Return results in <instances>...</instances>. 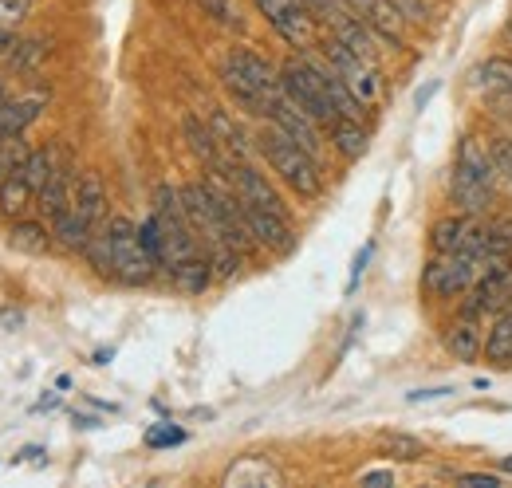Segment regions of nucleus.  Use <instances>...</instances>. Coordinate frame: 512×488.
<instances>
[{"instance_id":"a211bd4d","label":"nucleus","mask_w":512,"mask_h":488,"mask_svg":"<svg viewBox=\"0 0 512 488\" xmlns=\"http://www.w3.org/2000/svg\"><path fill=\"white\" fill-rule=\"evenodd\" d=\"M331 146H335V154H339V158L359 162V158L367 154V146H371V138H367V130H363V119H335L331 122Z\"/></svg>"},{"instance_id":"dca6fc26","label":"nucleus","mask_w":512,"mask_h":488,"mask_svg":"<svg viewBox=\"0 0 512 488\" xmlns=\"http://www.w3.org/2000/svg\"><path fill=\"white\" fill-rule=\"evenodd\" d=\"M44 103H48V95H24V99H8V103L0 107V146H4V142H12V138H20V134H24L32 122L40 119Z\"/></svg>"},{"instance_id":"393cba45","label":"nucleus","mask_w":512,"mask_h":488,"mask_svg":"<svg viewBox=\"0 0 512 488\" xmlns=\"http://www.w3.org/2000/svg\"><path fill=\"white\" fill-rule=\"evenodd\" d=\"M24 158H28V150L20 146V138H12V142H4V146H0V185L20 170V162H24Z\"/></svg>"},{"instance_id":"6ab92c4d","label":"nucleus","mask_w":512,"mask_h":488,"mask_svg":"<svg viewBox=\"0 0 512 488\" xmlns=\"http://www.w3.org/2000/svg\"><path fill=\"white\" fill-rule=\"evenodd\" d=\"M20 166H24V162H20ZM36 197H40V193H36L32 182L24 178V170H16L8 182L0 185V209H4L8 217H16V221L36 205Z\"/></svg>"},{"instance_id":"b1692460","label":"nucleus","mask_w":512,"mask_h":488,"mask_svg":"<svg viewBox=\"0 0 512 488\" xmlns=\"http://www.w3.org/2000/svg\"><path fill=\"white\" fill-rule=\"evenodd\" d=\"M32 12V0H0V32H16Z\"/></svg>"},{"instance_id":"aec40b11","label":"nucleus","mask_w":512,"mask_h":488,"mask_svg":"<svg viewBox=\"0 0 512 488\" xmlns=\"http://www.w3.org/2000/svg\"><path fill=\"white\" fill-rule=\"evenodd\" d=\"M221 481H225V485H280L284 477H280L268 461H260V457H241L237 465L225 469Z\"/></svg>"},{"instance_id":"7c9ffc66","label":"nucleus","mask_w":512,"mask_h":488,"mask_svg":"<svg viewBox=\"0 0 512 488\" xmlns=\"http://www.w3.org/2000/svg\"><path fill=\"white\" fill-rule=\"evenodd\" d=\"M501 473H512V457H501Z\"/></svg>"},{"instance_id":"7ed1b4c3","label":"nucleus","mask_w":512,"mask_h":488,"mask_svg":"<svg viewBox=\"0 0 512 488\" xmlns=\"http://www.w3.org/2000/svg\"><path fill=\"white\" fill-rule=\"evenodd\" d=\"M497 166H493V150L481 138H461L457 146V162H453V178H449V197L461 213L469 217H485L493 197H497Z\"/></svg>"},{"instance_id":"f3484780","label":"nucleus","mask_w":512,"mask_h":488,"mask_svg":"<svg viewBox=\"0 0 512 488\" xmlns=\"http://www.w3.org/2000/svg\"><path fill=\"white\" fill-rule=\"evenodd\" d=\"M481 355H485V363L493 366V370H512V307L493 319Z\"/></svg>"},{"instance_id":"423d86ee","label":"nucleus","mask_w":512,"mask_h":488,"mask_svg":"<svg viewBox=\"0 0 512 488\" xmlns=\"http://www.w3.org/2000/svg\"><path fill=\"white\" fill-rule=\"evenodd\" d=\"M221 83L229 87V95H233L241 107H249L256 115H264L268 99L284 91V87H280V71L264 60V56L249 52V48H233V52L225 56V63H221Z\"/></svg>"},{"instance_id":"cd10ccee","label":"nucleus","mask_w":512,"mask_h":488,"mask_svg":"<svg viewBox=\"0 0 512 488\" xmlns=\"http://www.w3.org/2000/svg\"><path fill=\"white\" fill-rule=\"evenodd\" d=\"M363 485H394V473L375 469V473H363Z\"/></svg>"},{"instance_id":"2f4dec72","label":"nucleus","mask_w":512,"mask_h":488,"mask_svg":"<svg viewBox=\"0 0 512 488\" xmlns=\"http://www.w3.org/2000/svg\"><path fill=\"white\" fill-rule=\"evenodd\" d=\"M4 103H8V91H4V83H0V107H4Z\"/></svg>"},{"instance_id":"4468645a","label":"nucleus","mask_w":512,"mask_h":488,"mask_svg":"<svg viewBox=\"0 0 512 488\" xmlns=\"http://www.w3.org/2000/svg\"><path fill=\"white\" fill-rule=\"evenodd\" d=\"M75 170L67 166V162H56V170H52V178L44 182L40 189V197H36V209H40V217L44 221H56L60 213H64L67 205H71V193H75Z\"/></svg>"},{"instance_id":"c85d7f7f","label":"nucleus","mask_w":512,"mask_h":488,"mask_svg":"<svg viewBox=\"0 0 512 488\" xmlns=\"http://www.w3.org/2000/svg\"><path fill=\"white\" fill-rule=\"evenodd\" d=\"M457 481H473V485H497L493 473H457Z\"/></svg>"},{"instance_id":"0eeeda50","label":"nucleus","mask_w":512,"mask_h":488,"mask_svg":"<svg viewBox=\"0 0 512 488\" xmlns=\"http://www.w3.org/2000/svg\"><path fill=\"white\" fill-rule=\"evenodd\" d=\"M280 87H284V95H288L300 111H308L316 122H327V126H331V122L339 119L335 99H331V87H327V71H320L316 63L292 56V60L280 67Z\"/></svg>"},{"instance_id":"f8f14e48","label":"nucleus","mask_w":512,"mask_h":488,"mask_svg":"<svg viewBox=\"0 0 512 488\" xmlns=\"http://www.w3.org/2000/svg\"><path fill=\"white\" fill-rule=\"evenodd\" d=\"M237 201H241V197H237ZM241 213H245L249 233L256 237L260 248H268V252H276V256H288V252L296 248V233H292V225H288V213L260 209V205H249V201H241Z\"/></svg>"},{"instance_id":"1a4fd4ad","label":"nucleus","mask_w":512,"mask_h":488,"mask_svg":"<svg viewBox=\"0 0 512 488\" xmlns=\"http://www.w3.org/2000/svg\"><path fill=\"white\" fill-rule=\"evenodd\" d=\"M323 56L331 63V71L355 91V99L367 107V103H379V95H383V83H379V67L371 60H363V56H355L343 40H323Z\"/></svg>"},{"instance_id":"39448f33","label":"nucleus","mask_w":512,"mask_h":488,"mask_svg":"<svg viewBox=\"0 0 512 488\" xmlns=\"http://www.w3.org/2000/svg\"><path fill=\"white\" fill-rule=\"evenodd\" d=\"M103 225H107V189L99 182V174H79L71 205L52 221L56 241L71 252H83L87 241L95 237V229H103Z\"/></svg>"},{"instance_id":"c756f323","label":"nucleus","mask_w":512,"mask_h":488,"mask_svg":"<svg viewBox=\"0 0 512 488\" xmlns=\"http://www.w3.org/2000/svg\"><path fill=\"white\" fill-rule=\"evenodd\" d=\"M8 44H12V32H0V56L8 52Z\"/></svg>"},{"instance_id":"5701e85b","label":"nucleus","mask_w":512,"mask_h":488,"mask_svg":"<svg viewBox=\"0 0 512 488\" xmlns=\"http://www.w3.org/2000/svg\"><path fill=\"white\" fill-rule=\"evenodd\" d=\"M197 4H201V8H205L213 20H217V24H225V28H237V32L245 28V16H241V8H237L233 0H197Z\"/></svg>"},{"instance_id":"4be33fe9","label":"nucleus","mask_w":512,"mask_h":488,"mask_svg":"<svg viewBox=\"0 0 512 488\" xmlns=\"http://www.w3.org/2000/svg\"><path fill=\"white\" fill-rule=\"evenodd\" d=\"M379 445H383L386 457H394V461H422L426 457V441H418L410 433H383Z\"/></svg>"},{"instance_id":"bb28decb","label":"nucleus","mask_w":512,"mask_h":488,"mask_svg":"<svg viewBox=\"0 0 512 488\" xmlns=\"http://www.w3.org/2000/svg\"><path fill=\"white\" fill-rule=\"evenodd\" d=\"M186 441V429H178V426H150L146 429V445L150 449H166V445H182Z\"/></svg>"},{"instance_id":"6e6552de","label":"nucleus","mask_w":512,"mask_h":488,"mask_svg":"<svg viewBox=\"0 0 512 488\" xmlns=\"http://www.w3.org/2000/svg\"><path fill=\"white\" fill-rule=\"evenodd\" d=\"M481 276V260L469 252H438L426 272H422V292L438 296V300H453L465 296Z\"/></svg>"},{"instance_id":"a878e982","label":"nucleus","mask_w":512,"mask_h":488,"mask_svg":"<svg viewBox=\"0 0 512 488\" xmlns=\"http://www.w3.org/2000/svg\"><path fill=\"white\" fill-rule=\"evenodd\" d=\"M493 166H497V178L512 189V138H497L493 146Z\"/></svg>"},{"instance_id":"9b49d317","label":"nucleus","mask_w":512,"mask_h":488,"mask_svg":"<svg viewBox=\"0 0 512 488\" xmlns=\"http://www.w3.org/2000/svg\"><path fill=\"white\" fill-rule=\"evenodd\" d=\"M264 119L276 122V126H280L284 134H292V138H296V142H300L304 150H312V154L320 158V150H323L320 122L312 119L308 111H300V107H296V103H292V99H288L284 91L268 99V107H264Z\"/></svg>"},{"instance_id":"f03ea898","label":"nucleus","mask_w":512,"mask_h":488,"mask_svg":"<svg viewBox=\"0 0 512 488\" xmlns=\"http://www.w3.org/2000/svg\"><path fill=\"white\" fill-rule=\"evenodd\" d=\"M83 252L99 276H111L127 288H146L162 272L138 237V225L127 217H111L103 229H95V237L87 241Z\"/></svg>"},{"instance_id":"ddd939ff","label":"nucleus","mask_w":512,"mask_h":488,"mask_svg":"<svg viewBox=\"0 0 512 488\" xmlns=\"http://www.w3.org/2000/svg\"><path fill=\"white\" fill-rule=\"evenodd\" d=\"M469 79H473V87H477V91H481L489 103L509 107V115H512V60H509V56L481 60L473 71H469Z\"/></svg>"},{"instance_id":"2eb2a0df","label":"nucleus","mask_w":512,"mask_h":488,"mask_svg":"<svg viewBox=\"0 0 512 488\" xmlns=\"http://www.w3.org/2000/svg\"><path fill=\"white\" fill-rule=\"evenodd\" d=\"M442 343H446V351L457 359V363H477V355L485 351V339H481V323H477V315H461V319H453L449 323V331L442 335Z\"/></svg>"},{"instance_id":"f257e3e1","label":"nucleus","mask_w":512,"mask_h":488,"mask_svg":"<svg viewBox=\"0 0 512 488\" xmlns=\"http://www.w3.org/2000/svg\"><path fill=\"white\" fill-rule=\"evenodd\" d=\"M154 225H158V268L170 272V280L182 288V292H205L213 284V260L205 256V248L193 233L190 217L182 209V193L162 185L154 193Z\"/></svg>"},{"instance_id":"20e7f679","label":"nucleus","mask_w":512,"mask_h":488,"mask_svg":"<svg viewBox=\"0 0 512 488\" xmlns=\"http://www.w3.org/2000/svg\"><path fill=\"white\" fill-rule=\"evenodd\" d=\"M260 154L272 166V174H280L300 197H320L323 193V170L320 158L312 150H304L292 134H284L276 122L260 134Z\"/></svg>"},{"instance_id":"9d476101","label":"nucleus","mask_w":512,"mask_h":488,"mask_svg":"<svg viewBox=\"0 0 512 488\" xmlns=\"http://www.w3.org/2000/svg\"><path fill=\"white\" fill-rule=\"evenodd\" d=\"M260 16L272 24V32L280 40H288L292 48H308L316 40V16L304 0H253Z\"/></svg>"},{"instance_id":"412c9836","label":"nucleus","mask_w":512,"mask_h":488,"mask_svg":"<svg viewBox=\"0 0 512 488\" xmlns=\"http://www.w3.org/2000/svg\"><path fill=\"white\" fill-rule=\"evenodd\" d=\"M8 241H12V248H20V252H28V256H44V252L52 248V233L44 229V221L20 217V221L12 225V233H8Z\"/></svg>"}]
</instances>
